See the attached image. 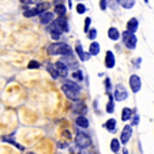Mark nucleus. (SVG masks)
<instances>
[{"label":"nucleus","instance_id":"obj_41","mask_svg":"<svg viewBox=\"0 0 154 154\" xmlns=\"http://www.w3.org/2000/svg\"><path fill=\"white\" fill-rule=\"evenodd\" d=\"M123 154H128V150H127V149H124V150H123Z\"/></svg>","mask_w":154,"mask_h":154},{"label":"nucleus","instance_id":"obj_43","mask_svg":"<svg viewBox=\"0 0 154 154\" xmlns=\"http://www.w3.org/2000/svg\"><path fill=\"white\" fill-rule=\"evenodd\" d=\"M27 154H34V153H27Z\"/></svg>","mask_w":154,"mask_h":154},{"label":"nucleus","instance_id":"obj_22","mask_svg":"<svg viewBox=\"0 0 154 154\" xmlns=\"http://www.w3.org/2000/svg\"><path fill=\"white\" fill-rule=\"evenodd\" d=\"M47 71L51 74V76H52L53 79H57L59 78V74H57V71H56V68H55V64L47 63Z\"/></svg>","mask_w":154,"mask_h":154},{"label":"nucleus","instance_id":"obj_28","mask_svg":"<svg viewBox=\"0 0 154 154\" xmlns=\"http://www.w3.org/2000/svg\"><path fill=\"white\" fill-rule=\"evenodd\" d=\"M40 67H41V64L37 60H30L29 64H27V68H30V70H37Z\"/></svg>","mask_w":154,"mask_h":154},{"label":"nucleus","instance_id":"obj_21","mask_svg":"<svg viewBox=\"0 0 154 154\" xmlns=\"http://www.w3.org/2000/svg\"><path fill=\"white\" fill-rule=\"evenodd\" d=\"M100 53V44L98 42H91L90 44V48H89V55L90 56H97Z\"/></svg>","mask_w":154,"mask_h":154},{"label":"nucleus","instance_id":"obj_30","mask_svg":"<svg viewBox=\"0 0 154 154\" xmlns=\"http://www.w3.org/2000/svg\"><path fill=\"white\" fill-rule=\"evenodd\" d=\"M106 6H109V8L112 10H117L119 3H117V0H106Z\"/></svg>","mask_w":154,"mask_h":154},{"label":"nucleus","instance_id":"obj_37","mask_svg":"<svg viewBox=\"0 0 154 154\" xmlns=\"http://www.w3.org/2000/svg\"><path fill=\"white\" fill-rule=\"evenodd\" d=\"M106 0H100V8L104 11V10H106Z\"/></svg>","mask_w":154,"mask_h":154},{"label":"nucleus","instance_id":"obj_27","mask_svg":"<svg viewBox=\"0 0 154 154\" xmlns=\"http://www.w3.org/2000/svg\"><path fill=\"white\" fill-rule=\"evenodd\" d=\"M2 139H3V140H4V142H8V143H12V145H14V146H17V147H18V149H19V150H23V146H20V145H18V143H17V142H15V140H14V139H12V138H11V137H3V138H2Z\"/></svg>","mask_w":154,"mask_h":154},{"label":"nucleus","instance_id":"obj_9","mask_svg":"<svg viewBox=\"0 0 154 154\" xmlns=\"http://www.w3.org/2000/svg\"><path fill=\"white\" fill-rule=\"evenodd\" d=\"M115 64H116V59L112 51H108L106 55H105V67L106 68H113Z\"/></svg>","mask_w":154,"mask_h":154},{"label":"nucleus","instance_id":"obj_34","mask_svg":"<svg viewBox=\"0 0 154 154\" xmlns=\"http://www.w3.org/2000/svg\"><path fill=\"white\" fill-rule=\"evenodd\" d=\"M90 23H91V18L87 17L86 19H85V29H83L85 33H87L89 30H90Z\"/></svg>","mask_w":154,"mask_h":154},{"label":"nucleus","instance_id":"obj_20","mask_svg":"<svg viewBox=\"0 0 154 154\" xmlns=\"http://www.w3.org/2000/svg\"><path fill=\"white\" fill-rule=\"evenodd\" d=\"M131 117H132V111H131V108H123L122 111V120L123 122H128V120H131Z\"/></svg>","mask_w":154,"mask_h":154},{"label":"nucleus","instance_id":"obj_4","mask_svg":"<svg viewBox=\"0 0 154 154\" xmlns=\"http://www.w3.org/2000/svg\"><path fill=\"white\" fill-rule=\"evenodd\" d=\"M122 38L128 49H135V48H137L138 40H137V35L135 34H132V33H130V32H124L122 34Z\"/></svg>","mask_w":154,"mask_h":154},{"label":"nucleus","instance_id":"obj_39","mask_svg":"<svg viewBox=\"0 0 154 154\" xmlns=\"http://www.w3.org/2000/svg\"><path fill=\"white\" fill-rule=\"evenodd\" d=\"M60 35L61 34H59V33H51V37H52V40H55V41L60 40Z\"/></svg>","mask_w":154,"mask_h":154},{"label":"nucleus","instance_id":"obj_12","mask_svg":"<svg viewBox=\"0 0 154 154\" xmlns=\"http://www.w3.org/2000/svg\"><path fill=\"white\" fill-rule=\"evenodd\" d=\"M60 61H63L67 67H70V68H74V70H78V63L75 61V59L72 57V55H67V56H64L63 57V60H60Z\"/></svg>","mask_w":154,"mask_h":154},{"label":"nucleus","instance_id":"obj_36","mask_svg":"<svg viewBox=\"0 0 154 154\" xmlns=\"http://www.w3.org/2000/svg\"><path fill=\"white\" fill-rule=\"evenodd\" d=\"M20 3H23V4H33V3H41V0H19Z\"/></svg>","mask_w":154,"mask_h":154},{"label":"nucleus","instance_id":"obj_19","mask_svg":"<svg viewBox=\"0 0 154 154\" xmlns=\"http://www.w3.org/2000/svg\"><path fill=\"white\" fill-rule=\"evenodd\" d=\"M117 3L125 10H131L135 6V0H117Z\"/></svg>","mask_w":154,"mask_h":154},{"label":"nucleus","instance_id":"obj_6","mask_svg":"<svg viewBox=\"0 0 154 154\" xmlns=\"http://www.w3.org/2000/svg\"><path fill=\"white\" fill-rule=\"evenodd\" d=\"M131 137H132V127L130 124L124 125L122 130V134H120V143L122 145H127L128 140L131 139Z\"/></svg>","mask_w":154,"mask_h":154},{"label":"nucleus","instance_id":"obj_25","mask_svg":"<svg viewBox=\"0 0 154 154\" xmlns=\"http://www.w3.org/2000/svg\"><path fill=\"white\" fill-rule=\"evenodd\" d=\"M111 150L113 151L115 154H117L120 151V140L116 139V138H113V139L111 140Z\"/></svg>","mask_w":154,"mask_h":154},{"label":"nucleus","instance_id":"obj_10","mask_svg":"<svg viewBox=\"0 0 154 154\" xmlns=\"http://www.w3.org/2000/svg\"><path fill=\"white\" fill-rule=\"evenodd\" d=\"M75 52H76L78 57L81 59L82 61H86V60H89V59H90V55H89V53H85L83 52V49H82V45H81V42H79V41H76Z\"/></svg>","mask_w":154,"mask_h":154},{"label":"nucleus","instance_id":"obj_13","mask_svg":"<svg viewBox=\"0 0 154 154\" xmlns=\"http://www.w3.org/2000/svg\"><path fill=\"white\" fill-rule=\"evenodd\" d=\"M55 23L57 25V27L61 30V33L68 32V22H67V19H66V17H59L57 19L55 20Z\"/></svg>","mask_w":154,"mask_h":154},{"label":"nucleus","instance_id":"obj_18","mask_svg":"<svg viewBox=\"0 0 154 154\" xmlns=\"http://www.w3.org/2000/svg\"><path fill=\"white\" fill-rule=\"evenodd\" d=\"M108 37L113 41H117L120 38V32L116 27H109V30H108Z\"/></svg>","mask_w":154,"mask_h":154},{"label":"nucleus","instance_id":"obj_29","mask_svg":"<svg viewBox=\"0 0 154 154\" xmlns=\"http://www.w3.org/2000/svg\"><path fill=\"white\" fill-rule=\"evenodd\" d=\"M72 78L75 79V81H83V72H82L81 70H75L72 72Z\"/></svg>","mask_w":154,"mask_h":154},{"label":"nucleus","instance_id":"obj_26","mask_svg":"<svg viewBox=\"0 0 154 154\" xmlns=\"http://www.w3.org/2000/svg\"><path fill=\"white\" fill-rule=\"evenodd\" d=\"M108 96H109V101H108V104H106V112H108V113H113V112H115V101H113V97H112L111 93L108 94Z\"/></svg>","mask_w":154,"mask_h":154},{"label":"nucleus","instance_id":"obj_8","mask_svg":"<svg viewBox=\"0 0 154 154\" xmlns=\"http://www.w3.org/2000/svg\"><path fill=\"white\" fill-rule=\"evenodd\" d=\"M55 68H56V71H57L59 76H61V78H67L68 76V67L63 63V61H60V60L56 61Z\"/></svg>","mask_w":154,"mask_h":154},{"label":"nucleus","instance_id":"obj_7","mask_svg":"<svg viewBox=\"0 0 154 154\" xmlns=\"http://www.w3.org/2000/svg\"><path fill=\"white\" fill-rule=\"evenodd\" d=\"M128 82H130V87H131V90H132V93H138V91L142 89V81H140V78L138 75H135V74L130 76Z\"/></svg>","mask_w":154,"mask_h":154},{"label":"nucleus","instance_id":"obj_42","mask_svg":"<svg viewBox=\"0 0 154 154\" xmlns=\"http://www.w3.org/2000/svg\"><path fill=\"white\" fill-rule=\"evenodd\" d=\"M143 2H145V3H149V0H143Z\"/></svg>","mask_w":154,"mask_h":154},{"label":"nucleus","instance_id":"obj_24","mask_svg":"<svg viewBox=\"0 0 154 154\" xmlns=\"http://www.w3.org/2000/svg\"><path fill=\"white\" fill-rule=\"evenodd\" d=\"M104 125L109 132H115V131H116V120L115 119H109Z\"/></svg>","mask_w":154,"mask_h":154},{"label":"nucleus","instance_id":"obj_15","mask_svg":"<svg viewBox=\"0 0 154 154\" xmlns=\"http://www.w3.org/2000/svg\"><path fill=\"white\" fill-rule=\"evenodd\" d=\"M137 30H138V19L137 18H131V19L127 22V32L134 34Z\"/></svg>","mask_w":154,"mask_h":154},{"label":"nucleus","instance_id":"obj_3","mask_svg":"<svg viewBox=\"0 0 154 154\" xmlns=\"http://www.w3.org/2000/svg\"><path fill=\"white\" fill-rule=\"evenodd\" d=\"M75 145L81 149H87V147H90L91 139H90V137L87 134H85V132H78L75 137Z\"/></svg>","mask_w":154,"mask_h":154},{"label":"nucleus","instance_id":"obj_5","mask_svg":"<svg viewBox=\"0 0 154 154\" xmlns=\"http://www.w3.org/2000/svg\"><path fill=\"white\" fill-rule=\"evenodd\" d=\"M113 97H115V100H116V101H120V102L124 101V100H127V97H128V91H127V89H125V87L123 86L122 83L116 85V86H115Z\"/></svg>","mask_w":154,"mask_h":154},{"label":"nucleus","instance_id":"obj_35","mask_svg":"<svg viewBox=\"0 0 154 154\" xmlns=\"http://www.w3.org/2000/svg\"><path fill=\"white\" fill-rule=\"evenodd\" d=\"M87 37L90 38V40H94V38L97 37V30L96 29H90L89 32H87Z\"/></svg>","mask_w":154,"mask_h":154},{"label":"nucleus","instance_id":"obj_38","mask_svg":"<svg viewBox=\"0 0 154 154\" xmlns=\"http://www.w3.org/2000/svg\"><path fill=\"white\" fill-rule=\"evenodd\" d=\"M138 123H139V116H138V115H135V116L132 117V123H131V127H132V125H137Z\"/></svg>","mask_w":154,"mask_h":154},{"label":"nucleus","instance_id":"obj_31","mask_svg":"<svg viewBox=\"0 0 154 154\" xmlns=\"http://www.w3.org/2000/svg\"><path fill=\"white\" fill-rule=\"evenodd\" d=\"M104 85H105V90H106V93L109 94V93H111V89H112V82H111V79H109V78H105Z\"/></svg>","mask_w":154,"mask_h":154},{"label":"nucleus","instance_id":"obj_44","mask_svg":"<svg viewBox=\"0 0 154 154\" xmlns=\"http://www.w3.org/2000/svg\"><path fill=\"white\" fill-rule=\"evenodd\" d=\"M117 154H119V153H117Z\"/></svg>","mask_w":154,"mask_h":154},{"label":"nucleus","instance_id":"obj_1","mask_svg":"<svg viewBox=\"0 0 154 154\" xmlns=\"http://www.w3.org/2000/svg\"><path fill=\"white\" fill-rule=\"evenodd\" d=\"M61 90L67 98L72 100V101H78L79 96H81V86L74 81H66L61 86Z\"/></svg>","mask_w":154,"mask_h":154},{"label":"nucleus","instance_id":"obj_40","mask_svg":"<svg viewBox=\"0 0 154 154\" xmlns=\"http://www.w3.org/2000/svg\"><path fill=\"white\" fill-rule=\"evenodd\" d=\"M63 135H64V137H67V138H71V134H70V132H68V131H64V132H63Z\"/></svg>","mask_w":154,"mask_h":154},{"label":"nucleus","instance_id":"obj_17","mask_svg":"<svg viewBox=\"0 0 154 154\" xmlns=\"http://www.w3.org/2000/svg\"><path fill=\"white\" fill-rule=\"evenodd\" d=\"M75 124L81 128H87L89 127V120H87L86 116H78L75 120Z\"/></svg>","mask_w":154,"mask_h":154},{"label":"nucleus","instance_id":"obj_14","mask_svg":"<svg viewBox=\"0 0 154 154\" xmlns=\"http://www.w3.org/2000/svg\"><path fill=\"white\" fill-rule=\"evenodd\" d=\"M72 109L76 112V113L81 115V116H85V113L87 112V106L85 105V102H82V101H75Z\"/></svg>","mask_w":154,"mask_h":154},{"label":"nucleus","instance_id":"obj_32","mask_svg":"<svg viewBox=\"0 0 154 154\" xmlns=\"http://www.w3.org/2000/svg\"><path fill=\"white\" fill-rule=\"evenodd\" d=\"M76 12L78 14H85L86 12V6L83 3H78L76 4Z\"/></svg>","mask_w":154,"mask_h":154},{"label":"nucleus","instance_id":"obj_16","mask_svg":"<svg viewBox=\"0 0 154 154\" xmlns=\"http://www.w3.org/2000/svg\"><path fill=\"white\" fill-rule=\"evenodd\" d=\"M49 7H51V4L48 3V2H41V3H38L37 6L34 7V8H35V11H37V14L40 15V14H42V12H47Z\"/></svg>","mask_w":154,"mask_h":154},{"label":"nucleus","instance_id":"obj_2","mask_svg":"<svg viewBox=\"0 0 154 154\" xmlns=\"http://www.w3.org/2000/svg\"><path fill=\"white\" fill-rule=\"evenodd\" d=\"M48 53L51 56H55V55H61V56H67V55H72L71 52L70 47L67 44L64 42H55V44H51L48 47Z\"/></svg>","mask_w":154,"mask_h":154},{"label":"nucleus","instance_id":"obj_23","mask_svg":"<svg viewBox=\"0 0 154 154\" xmlns=\"http://www.w3.org/2000/svg\"><path fill=\"white\" fill-rule=\"evenodd\" d=\"M55 12L59 14V17H64L66 12H67V8H66V4L60 3V4H56L55 6Z\"/></svg>","mask_w":154,"mask_h":154},{"label":"nucleus","instance_id":"obj_11","mask_svg":"<svg viewBox=\"0 0 154 154\" xmlns=\"http://www.w3.org/2000/svg\"><path fill=\"white\" fill-rule=\"evenodd\" d=\"M55 19V14H52V12H42V14H40V22L41 25H49L52 20Z\"/></svg>","mask_w":154,"mask_h":154},{"label":"nucleus","instance_id":"obj_33","mask_svg":"<svg viewBox=\"0 0 154 154\" xmlns=\"http://www.w3.org/2000/svg\"><path fill=\"white\" fill-rule=\"evenodd\" d=\"M23 15L26 18H30V17H35V15H38V14H37V11H35V8H33V10H25Z\"/></svg>","mask_w":154,"mask_h":154}]
</instances>
